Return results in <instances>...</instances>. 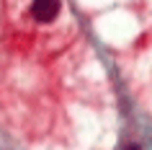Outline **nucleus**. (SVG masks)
Returning <instances> with one entry per match:
<instances>
[{
    "label": "nucleus",
    "instance_id": "1",
    "mask_svg": "<svg viewBox=\"0 0 152 150\" xmlns=\"http://www.w3.org/2000/svg\"><path fill=\"white\" fill-rule=\"evenodd\" d=\"M59 8H62L59 0H34L31 3V16L39 24H52L57 18V13H59Z\"/></svg>",
    "mask_w": 152,
    "mask_h": 150
},
{
    "label": "nucleus",
    "instance_id": "2",
    "mask_svg": "<svg viewBox=\"0 0 152 150\" xmlns=\"http://www.w3.org/2000/svg\"><path fill=\"white\" fill-rule=\"evenodd\" d=\"M126 150H139V145H129V148Z\"/></svg>",
    "mask_w": 152,
    "mask_h": 150
}]
</instances>
